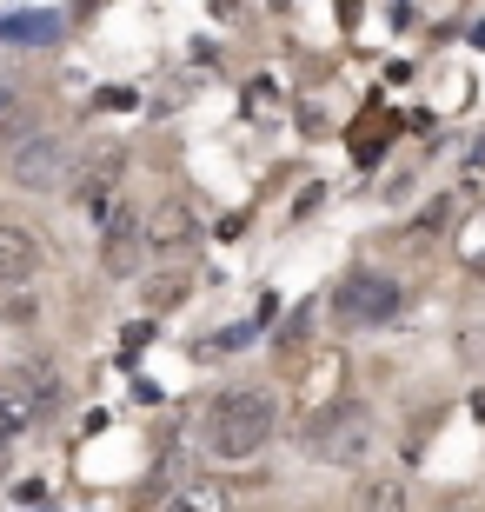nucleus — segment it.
I'll list each match as a JSON object with an SVG mask.
<instances>
[{
    "label": "nucleus",
    "mask_w": 485,
    "mask_h": 512,
    "mask_svg": "<svg viewBox=\"0 0 485 512\" xmlns=\"http://www.w3.org/2000/svg\"><path fill=\"white\" fill-rule=\"evenodd\" d=\"M273 433H280V399L266 386H233L206 413V453L226 459V466H246L253 453H266Z\"/></svg>",
    "instance_id": "obj_1"
},
{
    "label": "nucleus",
    "mask_w": 485,
    "mask_h": 512,
    "mask_svg": "<svg viewBox=\"0 0 485 512\" xmlns=\"http://www.w3.org/2000/svg\"><path fill=\"white\" fill-rule=\"evenodd\" d=\"M306 453L326 459V466H366L373 459V413L359 406V399H333L326 413L306 419Z\"/></svg>",
    "instance_id": "obj_2"
},
{
    "label": "nucleus",
    "mask_w": 485,
    "mask_h": 512,
    "mask_svg": "<svg viewBox=\"0 0 485 512\" xmlns=\"http://www.w3.org/2000/svg\"><path fill=\"white\" fill-rule=\"evenodd\" d=\"M7 173L34 193H54V180H74V147H67L60 133H27V140H14V153H7Z\"/></svg>",
    "instance_id": "obj_3"
},
{
    "label": "nucleus",
    "mask_w": 485,
    "mask_h": 512,
    "mask_svg": "<svg viewBox=\"0 0 485 512\" xmlns=\"http://www.w3.org/2000/svg\"><path fill=\"white\" fill-rule=\"evenodd\" d=\"M392 313H399V280H386V273H353V280L333 293L339 326H386Z\"/></svg>",
    "instance_id": "obj_4"
},
{
    "label": "nucleus",
    "mask_w": 485,
    "mask_h": 512,
    "mask_svg": "<svg viewBox=\"0 0 485 512\" xmlns=\"http://www.w3.org/2000/svg\"><path fill=\"white\" fill-rule=\"evenodd\" d=\"M100 266L107 280H133L147 266V213H133L127 200L107 213V233H100Z\"/></svg>",
    "instance_id": "obj_5"
},
{
    "label": "nucleus",
    "mask_w": 485,
    "mask_h": 512,
    "mask_svg": "<svg viewBox=\"0 0 485 512\" xmlns=\"http://www.w3.org/2000/svg\"><path fill=\"white\" fill-rule=\"evenodd\" d=\"M120 173H127V147H120V140H100V147L74 167V180H67V187H74L80 207H100V213H107V193L120 187Z\"/></svg>",
    "instance_id": "obj_6"
},
{
    "label": "nucleus",
    "mask_w": 485,
    "mask_h": 512,
    "mask_svg": "<svg viewBox=\"0 0 485 512\" xmlns=\"http://www.w3.org/2000/svg\"><path fill=\"white\" fill-rule=\"evenodd\" d=\"M40 266H47L40 233L20 227V220H0V293H14V286L40 280Z\"/></svg>",
    "instance_id": "obj_7"
},
{
    "label": "nucleus",
    "mask_w": 485,
    "mask_h": 512,
    "mask_svg": "<svg viewBox=\"0 0 485 512\" xmlns=\"http://www.w3.org/2000/svg\"><path fill=\"white\" fill-rule=\"evenodd\" d=\"M193 247V207L180 193H160V207L147 213V253H180Z\"/></svg>",
    "instance_id": "obj_8"
},
{
    "label": "nucleus",
    "mask_w": 485,
    "mask_h": 512,
    "mask_svg": "<svg viewBox=\"0 0 485 512\" xmlns=\"http://www.w3.org/2000/svg\"><path fill=\"white\" fill-rule=\"evenodd\" d=\"M160 512H233V493H226V479L200 473V479H180V486L160 499Z\"/></svg>",
    "instance_id": "obj_9"
},
{
    "label": "nucleus",
    "mask_w": 485,
    "mask_h": 512,
    "mask_svg": "<svg viewBox=\"0 0 485 512\" xmlns=\"http://www.w3.org/2000/svg\"><path fill=\"white\" fill-rule=\"evenodd\" d=\"M34 413H40V399L27 393V380H14V373H0V446L27 433V426H34Z\"/></svg>",
    "instance_id": "obj_10"
},
{
    "label": "nucleus",
    "mask_w": 485,
    "mask_h": 512,
    "mask_svg": "<svg viewBox=\"0 0 485 512\" xmlns=\"http://www.w3.org/2000/svg\"><path fill=\"white\" fill-rule=\"evenodd\" d=\"M0 40H20V47L60 40V14H40V7H0Z\"/></svg>",
    "instance_id": "obj_11"
},
{
    "label": "nucleus",
    "mask_w": 485,
    "mask_h": 512,
    "mask_svg": "<svg viewBox=\"0 0 485 512\" xmlns=\"http://www.w3.org/2000/svg\"><path fill=\"white\" fill-rule=\"evenodd\" d=\"M187 300H193V273H187V266H167V273H153V280H147V306H153V313H180Z\"/></svg>",
    "instance_id": "obj_12"
},
{
    "label": "nucleus",
    "mask_w": 485,
    "mask_h": 512,
    "mask_svg": "<svg viewBox=\"0 0 485 512\" xmlns=\"http://www.w3.org/2000/svg\"><path fill=\"white\" fill-rule=\"evenodd\" d=\"M353 512H412V493H406V479H373L366 493H359Z\"/></svg>",
    "instance_id": "obj_13"
},
{
    "label": "nucleus",
    "mask_w": 485,
    "mask_h": 512,
    "mask_svg": "<svg viewBox=\"0 0 485 512\" xmlns=\"http://www.w3.org/2000/svg\"><path fill=\"white\" fill-rule=\"evenodd\" d=\"M459 260H466L472 273H485V207L472 213L466 227H459Z\"/></svg>",
    "instance_id": "obj_14"
},
{
    "label": "nucleus",
    "mask_w": 485,
    "mask_h": 512,
    "mask_svg": "<svg viewBox=\"0 0 485 512\" xmlns=\"http://www.w3.org/2000/svg\"><path fill=\"white\" fill-rule=\"evenodd\" d=\"M280 80H253V87H246V107H253V114H280Z\"/></svg>",
    "instance_id": "obj_15"
},
{
    "label": "nucleus",
    "mask_w": 485,
    "mask_h": 512,
    "mask_svg": "<svg viewBox=\"0 0 485 512\" xmlns=\"http://www.w3.org/2000/svg\"><path fill=\"white\" fill-rule=\"evenodd\" d=\"M0 313H7V320H34V293H27V286L0 293Z\"/></svg>",
    "instance_id": "obj_16"
},
{
    "label": "nucleus",
    "mask_w": 485,
    "mask_h": 512,
    "mask_svg": "<svg viewBox=\"0 0 485 512\" xmlns=\"http://www.w3.org/2000/svg\"><path fill=\"white\" fill-rule=\"evenodd\" d=\"M246 340H253V326H226V333H213L200 353H226V346H246Z\"/></svg>",
    "instance_id": "obj_17"
},
{
    "label": "nucleus",
    "mask_w": 485,
    "mask_h": 512,
    "mask_svg": "<svg viewBox=\"0 0 485 512\" xmlns=\"http://www.w3.org/2000/svg\"><path fill=\"white\" fill-rule=\"evenodd\" d=\"M466 167H472V173L485 167V133H479V140H472V147H466Z\"/></svg>",
    "instance_id": "obj_18"
},
{
    "label": "nucleus",
    "mask_w": 485,
    "mask_h": 512,
    "mask_svg": "<svg viewBox=\"0 0 485 512\" xmlns=\"http://www.w3.org/2000/svg\"><path fill=\"white\" fill-rule=\"evenodd\" d=\"M0 479H7V459H0Z\"/></svg>",
    "instance_id": "obj_19"
}]
</instances>
